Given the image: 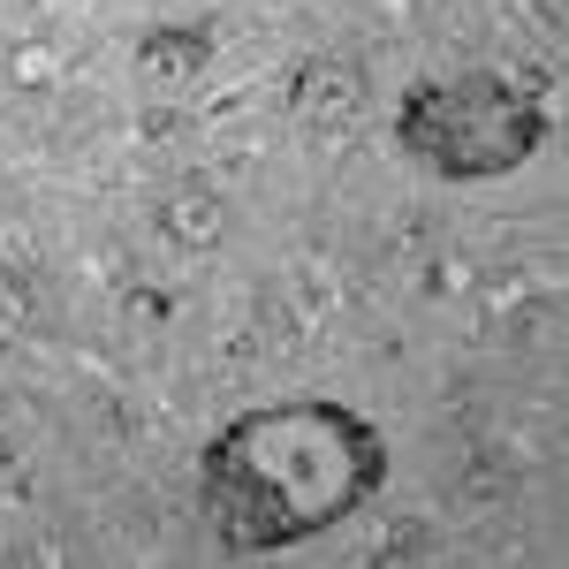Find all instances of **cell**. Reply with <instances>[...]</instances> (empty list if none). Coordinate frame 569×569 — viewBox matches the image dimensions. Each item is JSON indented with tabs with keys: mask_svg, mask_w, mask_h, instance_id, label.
Instances as JSON below:
<instances>
[{
	"mask_svg": "<svg viewBox=\"0 0 569 569\" xmlns=\"http://www.w3.org/2000/svg\"><path fill=\"white\" fill-rule=\"evenodd\" d=\"M388 486L380 426L335 395L251 402L198 448V509L228 555H281Z\"/></svg>",
	"mask_w": 569,
	"mask_h": 569,
	"instance_id": "cell-1",
	"label": "cell"
},
{
	"mask_svg": "<svg viewBox=\"0 0 569 569\" xmlns=\"http://www.w3.org/2000/svg\"><path fill=\"white\" fill-rule=\"evenodd\" d=\"M137 61H144V77H160V84H190V77L213 61V31H144Z\"/></svg>",
	"mask_w": 569,
	"mask_h": 569,
	"instance_id": "cell-4",
	"label": "cell"
},
{
	"mask_svg": "<svg viewBox=\"0 0 569 569\" xmlns=\"http://www.w3.org/2000/svg\"><path fill=\"white\" fill-rule=\"evenodd\" d=\"M395 137L440 182H501L547 144V107L531 84L501 69H456V77L402 91Z\"/></svg>",
	"mask_w": 569,
	"mask_h": 569,
	"instance_id": "cell-2",
	"label": "cell"
},
{
	"mask_svg": "<svg viewBox=\"0 0 569 569\" xmlns=\"http://www.w3.org/2000/svg\"><path fill=\"white\" fill-rule=\"evenodd\" d=\"M289 107H297L305 130L342 137L357 122V107H365V84H357L350 61H305V77H297V91H289Z\"/></svg>",
	"mask_w": 569,
	"mask_h": 569,
	"instance_id": "cell-3",
	"label": "cell"
}]
</instances>
